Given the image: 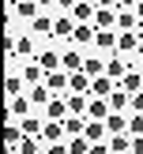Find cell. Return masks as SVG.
<instances>
[{"label": "cell", "instance_id": "cell-1", "mask_svg": "<svg viewBox=\"0 0 143 154\" xmlns=\"http://www.w3.org/2000/svg\"><path fill=\"white\" fill-rule=\"evenodd\" d=\"M30 105H34V102H30V98L26 94H15V98H8V120H15V117H30Z\"/></svg>", "mask_w": 143, "mask_h": 154}, {"label": "cell", "instance_id": "cell-2", "mask_svg": "<svg viewBox=\"0 0 143 154\" xmlns=\"http://www.w3.org/2000/svg\"><path fill=\"white\" fill-rule=\"evenodd\" d=\"M23 139H26V132L15 128V120H8V128H4V147H8V154H19V143Z\"/></svg>", "mask_w": 143, "mask_h": 154}, {"label": "cell", "instance_id": "cell-3", "mask_svg": "<svg viewBox=\"0 0 143 154\" xmlns=\"http://www.w3.org/2000/svg\"><path fill=\"white\" fill-rule=\"evenodd\" d=\"M38 64L45 68V75H49V72H60V68H64V53L45 49V53H38Z\"/></svg>", "mask_w": 143, "mask_h": 154}, {"label": "cell", "instance_id": "cell-4", "mask_svg": "<svg viewBox=\"0 0 143 154\" xmlns=\"http://www.w3.org/2000/svg\"><path fill=\"white\" fill-rule=\"evenodd\" d=\"M42 139H45V147H49V143H60V139H68V132H64V120H45V128H42Z\"/></svg>", "mask_w": 143, "mask_h": 154}, {"label": "cell", "instance_id": "cell-5", "mask_svg": "<svg viewBox=\"0 0 143 154\" xmlns=\"http://www.w3.org/2000/svg\"><path fill=\"white\" fill-rule=\"evenodd\" d=\"M117 87L128 90V94H139V90H143V68H128V75L117 83Z\"/></svg>", "mask_w": 143, "mask_h": 154}, {"label": "cell", "instance_id": "cell-6", "mask_svg": "<svg viewBox=\"0 0 143 154\" xmlns=\"http://www.w3.org/2000/svg\"><path fill=\"white\" fill-rule=\"evenodd\" d=\"M26 98H30V102L38 105V109H45V105H49V102H53V98H57V94H53V90H49V83H34Z\"/></svg>", "mask_w": 143, "mask_h": 154}, {"label": "cell", "instance_id": "cell-7", "mask_svg": "<svg viewBox=\"0 0 143 154\" xmlns=\"http://www.w3.org/2000/svg\"><path fill=\"white\" fill-rule=\"evenodd\" d=\"M94 38H98V26H94V23H75V34H72L75 45H94Z\"/></svg>", "mask_w": 143, "mask_h": 154}, {"label": "cell", "instance_id": "cell-8", "mask_svg": "<svg viewBox=\"0 0 143 154\" xmlns=\"http://www.w3.org/2000/svg\"><path fill=\"white\" fill-rule=\"evenodd\" d=\"M90 23H94L98 30H113V26H117V8H98Z\"/></svg>", "mask_w": 143, "mask_h": 154}, {"label": "cell", "instance_id": "cell-9", "mask_svg": "<svg viewBox=\"0 0 143 154\" xmlns=\"http://www.w3.org/2000/svg\"><path fill=\"white\" fill-rule=\"evenodd\" d=\"M113 90H117V79H109V75H98L90 83V98H109Z\"/></svg>", "mask_w": 143, "mask_h": 154}, {"label": "cell", "instance_id": "cell-10", "mask_svg": "<svg viewBox=\"0 0 143 154\" xmlns=\"http://www.w3.org/2000/svg\"><path fill=\"white\" fill-rule=\"evenodd\" d=\"M109 98H90V105H87V117L90 120H109Z\"/></svg>", "mask_w": 143, "mask_h": 154}, {"label": "cell", "instance_id": "cell-11", "mask_svg": "<svg viewBox=\"0 0 143 154\" xmlns=\"http://www.w3.org/2000/svg\"><path fill=\"white\" fill-rule=\"evenodd\" d=\"M117 30L124 34V30H139V15L132 11V8H117Z\"/></svg>", "mask_w": 143, "mask_h": 154}, {"label": "cell", "instance_id": "cell-12", "mask_svg": "<svg viewBox=\"0 0 143 154\" xmlns=\"http://www.w3.org/2000/svg\"><path fill=\"white\" fill-rule=\"evenodd\" d=\"M90 83L94 79L79 68V72H72V79H68V90H72V94H90Z\"/></svg>", "mask_w": 143, "mask_h": 154}, {"label": "cell", "instance_id": "cell-13", "mask_svg": "<svg viewBox=\"0 0 143 154\" xmlns=\"http://www.w3.org/2000/svg\"><path fill=\"white\" fill-rule=\"evenodd\" d=\"M45 113H49V117H45V120H68V117H72V109H68V102H64V98H53V102L49 105H45Z\"/></svg>", "mask_w": 143, "mask_h": 154}, {"label": "cell", "instance_id": "cell-14", "mask_svg": "<svg viewBox=\"0 0 143 154\" xmlns=\"http://www.w3.org/2000/svg\"><path fill=\"white\" fill-rule=\"evenodd\" d=\"M94 11H98L94 0H79V4L72 8V19H75V23H90V19H94Z\"/></svg>", "mask_w": 143, "mask_h": 154}, {"label": "cell", "instance_id": "cell-15", "mask_svg": "<svg viewBox=\"0 0 143 154\" xmlns=\"http://www.w3.org/2000/svg\"><path fill=\"white\" fill-rule=\"evenodd\" d=\"M139 30H124V34H120L117 38V53H135V49H139Z\"/></svg>", "mask_w": 143, "mask_h": 154}, {"label": "cell", "instance_id": "cell-16", "mask_svg": "<svg viewBox=\"0 0 143 154\" xmlns=\"http://www.w3.org/2000/svg\"><path fill=\"white\" fill-rule=\"evenodd\" d=\"M87 135L90 143H102V139H109V128H105V120H87Z\"/></svg>", "mask_w": 143, "mask_h": 154}, {"label": "cell", "instance_id": "cell-17", "mask_svg": "<svg viewBox=\"0 0 143 154\" xmlns=\"http://www.w3.org/2000/svg\"><path fill=\"white\" fill-rule=\"evenodd\" d=\"M68 79H72V75H68L64 68H60V72H49V75H45V83H49V90H53V94H64V90H68Z\"/></svg>", "mask_w": 143, "mask_h": 154}, {"label": "cell", "instance_id": "cell-18", "mask_svg": "<svg viewBox=\"0 0 143 154\" xmlns=\"http://www.w3.org/2000/svg\"><path fill=\"white\" fill-rule=\"evenodd\" d=\"M128 68H132V64H128V60H120V57H113V60H105V75H109V79H124V75H128Z\"/></svg>", "mask_w": 143, "mask_h": 154}, {"label": "cell", "instance_id": "cell-19", "mask_svg": "<svg viewBox=\"0 0 143 154\" xmlns=\"http://www.w3.org/2000/svg\"><path fill=\"white\" fill-rule=\"evenodd\" d=\"M117 30H98V38H94V49H109V53H117Z\"/></svg>", "mask_w": 143, "mask_h": 154}, {"label": "cell", "instance_id": "cell-20", "mask_svg": "<svg viewBox=\"0 0 143 154\" xmlns=\"http://www.w3.org/2000/svg\"><path fill=\"white\" fill-rule=\"evenodd\" d=\"M128 105H132V94L117 87V90H113V94H109V109H113V113H124Z\"/></svg>", "mask_w": 143, "mask_h": 154}, {"label": "cell", "instance_id": "cell-21", "mask_svg": "<svg viewBox=\"0 0 143 154\" xmlns=\"http://www.w3.org/2000/svg\"><path fill=\"white\" fill-rule=\"evenodd\" d=\"M19 75L30 83V87H34V83H45V68L38 64V60H34V64H23V72H19Z\"/></svg>", "mask_w": 143, "mask_h": 154}, {"label": "cell", "instance_id": "cell-22", "mask_svg": "<svg viewBox=\"0 0 143 154\" xmlns=\"http://www.w3.org/2000/svg\"><path fill=\"white\" fill-rule=\"evenodd\" d=\"M109 150H113V154H132V135H128V132L109 135Z\"/></svg>", "mask_w": 143, "mask_h": 154}, {"label": "cell", "instance_id": "cell-23", "mask_svg": "<svg viewBox=\"0 0 143 154\" xmlns=\"http://www.w3.org/2000/svg\"><path fill=\"white\" fill-rule=\"evenodd\" d=\"M72 34H75V19L72 15H60L57 26H53V38H72Z\"/></svg>", "mask_w": 143, "mask_h": 154}, {"label": "cell", "instance_id": "cell-24", "mask_svg": "<svg viewBox=\"0 0 143 154\" xmlns=\"http://www.w3.org/2000/svg\"><path fill=\"white\" fill-rule=\"evenodd\" d=\"M83 72H87L90 79H98V75H105V60L102 57H83Z\"/></svg>", "mask_w": 143, "mask_h": 154}, {"label": "cell", "instance_id": "cell-25", "mask_svg": "<svg viewBox=\"0 0 143 154\" xmlns=\"http://www.w3.org/2000/svg\"><path fill=\"white\" fill-rule=\"evenodd\" d=\"M53 26H57V19H53V15H38V19L30 23V30H34V34H49V38H53Z\"/></svg>", "mask_w": 143, "mask_h": 154}, {"label": "cell", "instance_id": "cell-26", "mask_svg": "<svg viewBox=\"0 0 143 154\" xmlns=\"http://www.w3.org/2000/svg\"><path fill=\"white\" fill-rule=\"evenodd\" d=\"M38 8H42V4H38V0H23V4H15V8H11V11H19V15H23V19H30V23H34V19H38V15H42V11H38Z\"/></svg>", "mask_w": 143, "mask_h": 154}, {"label": "cell", "instance_id": "cell-27", "mask_svg": "<svg viewBox=\"0 0 143 154\" xmlns=\"http://www.w3.org/2000/svg\"><path fill=\"white\" fill-rule=\"evenodd\" d=\"M64 102H68V109H72V113H83V117H87V105H90V94H68Z\"/></svg>", "mask_w": 143, "mask_h": 154}, {"label": "cell", "instance_id": "cell-28", "mask_svg": "<svg viewBox=\"0 0 143 154\" xmlns=\"http://www.w3.org/2000/svg\"><path fill=\"white\" fill-rule=\"evenodd\" d=\"M105 128H109V135H120V132H128V117H124V113H109Z\"/></svg>", "mask_w": 143, "mask_h": 154}, {"label": "cell", "instance_id": "cell-29", "mask_svg": "<svg viewBox=\"0 0 143 154\" xmlns=\"http://www.w3.org/2000/svg\"><path fill=\"white\" fill-rule=\"evenodd\" d=\"M79 68H83V53L79 49H68L64 53V72L72 75V72H79Z\"/></svg>", "mask_w": 143, "mask_h": 154}, {"label": "cell", "instance_id": "cell-30", "mask_svg": "<svg viewBox=\"0 0 143 154\" xmlns=\"http://www.w3.org/2000/svg\"><path fill=\"white\" fill-rule=\"evenodd\" d=\"M68 154H90V139L87 135H72L68 139Z\"/></svg>", "mask_w": 143, "mask_h": 154}, {"label": "cell", "instance_id": "cell-31", "mask_svg": "<svg viewBox=\"0 0 143 154\" xmlns=\"http://www.w3.org/2000/svg\"><path fill=\"white\" fill-rule=\"evenodd\" d=\"M30 53H34V38H19V42H15V49H11V57H8V60H15V57H30Z\"/></svg>", "mask_w": 143, "mask_h": 154}, {"label": "cell", "instance_id": "cell-32", "mask_svg": "<svg viewBox=\"0 0 143 154\" xmlns=\"http://www.w3.org/2000/svg\"><path fill=\"white\" fill-rule=\"evenodd\" d=\"M19 128H23L26 135H38V139H42V128H45V124H42L38 117H23V124H19Z\"/></svg>", "mask_w": 143, "mask_h": 154}, {"label": "cell", "instance_id": "cell-33", "mask_svg": "<svg viewBox=\"0 0 143 154\" xmlns=\"http://www.w3.org/2000/svg\"><path fill=\"white\" fill-rule=\"evenodd\" d=\"M23 83H26V79H23V75H8V83H4V90H8V98H15V94H19V90H23Z\"/></svg>", "mask_w": 143, "mask_h": 154}, {"label": "cell", "instance_id": "cell-34", "mask_svg": "<svg viewBox=\"0 0 143 154\" xmlns=\"http://www.w3.org/2000/svg\"><path fill=\"white\" fill-rule=\"evenodd\" d=\"M128 135H143V113H132L128 117Z\"/></svg>", "mask_w": 143, "mask_h": 154}, {"label": "cell", "instance_id": "cell-35", "mask_svg": "<svg viewBox=\"0 0 143 154\" xmlns=\"http://www.w3.org/2000/svg\"><path fill=\"white\" fill-rule=\"evenodd\" d=\"M90 154H113V150H109V139H102V143H90Z\"/></svg>", "mask_w": 143, "mask_h": 154}, {"label": "cell", "instance_id": "cell-36", "mask_svg": "<svg viewBox=\"0 0 143 154\" xmlns=\"http://www.w3.org/2000/svg\"><path fill=\"white\" fill-rule=\"evenodd\" d=\"M128 109H132V113H143V90H139V94H132V105H128Z\"/></svg>", "mask_w": 143, "mask_h": 154}, {"label": "cell", "instance_id": "cell-37", "mask_svg": "<svg viewBox=\"0 0 143 154\" xmlns=\"http://www.w3.org/2000/svg\"><path fill=\"white\" fill-rule=\"evenodd\" d=\"M45 154H68V143H49Z\"/></svg>", "mask_w": 143, "mask_h": 154}, {"label": "cell", "instance_id": "cell-38", "mask_svg": "<svg viewBox=\"0 0 143 154\" xmlns=\"http://www.w3.org/2000/svg\"><path fill=\"white\" fill-rule=\"evenodd\" d=\"M132 154H143V135H132Z\"/></svg>", "mask_w": 143, "mask_h": 154}, {"label": "cell", "instance_id": "cell-39", "mask_svg": "<svg viewBox=\"0 0 143 154\" xmlns=\"http://www.w3.org/2000/svg\"><path fill=\"white\" fill-rule=\"evenodd\" d=\"M75 4H79V0H57V8H64V11H72Z\"/></svg>", "mask_w": 143, "mask_h": 154}, {"label": "cell", "instance_id": "cell-40", "mask_svg": "<svg viewBox=\"0 0 143 154\" xmlns=\"http://www.w3.org/2000/svg\"><path fill=\"white\" fill-rule=\"evenodd\" d=\"M98 8H117V0H94Z\"/></svg>", "mask_w": 143, "mask_h": 154}, {"label": "cell", "instance_id": "cell-41", "mask_svg": "<svg viewBox=\"0 0 143 154\" xmlns=\"http://www.w3.org/2000/svg\"><path fill=\"white\" fill-rule=\"evenodd\" d=\"M139 0H117V8H135Z\"/></svg>", "mask_w": 143, "mask_h": 154}, {"label": "cell", "instance_id": "cell-42", "mask_svg": "<svg viewBox=\"0 0 143 154\" xmlns=\"http://www.w3.org/2000/svg\"><path fill=\"white\" fill-rule=\"evenodd\" d=\"M132 11H135V15H139V23H143V0H139V4H135V8H132Z\"/></svg>", "mask_w": 143, "mask_h": 154}, {"label": "cell", "instance_id": "cell-43", "mask_svg": "<svg viewBox=\"0 0 143 154\" xmlns=\"http://www.w3.org/2000/svg\"><path fill=\"white\" fill-rule=\"evenodd\" d=\"M135 57H139V60H143V38H139V49H135Z\"/></svg>", "mask_w": 143, "mask_h": 154}, {"label": "cell", "instance_id": "cell-44", "mask_svg": "<svg viewBox=\"0 0 143 154\" xmlns=\"http://www.w3.org/2000/svg\"><path fill=\"white\" fill-rule=\"evenodd\" d=\"M38 4H42V8H49V4H57V0H38Z\"/></svg>", "mask_w": 143, "mask_h": 154}, {"label": "cell", "instance_id": "cell-45", "mask_svg": "<svg viewBox=\"0 0 143 154\" xmlns=\"http://www.w3.org/2000/svg\"><path fill=\"white\" fill-rule=\"evenodd\" d=\"M15 4H23V0H8V8H15Z\"/></svg>", "mask_w": 143, "mask_h": 154}, {"label": "cell", "instance_id": "cell-46", "mask_svg": "<svg viewBox=\"0 0 143 154\" xmlns=\"http://www.w3.org/2000/svg\"><path fill=\"white\" fill-rule=\"evenodd\" d=\"M139 34H143V30H139Z\"/></svg>", "mask_w": 143, "mask_h": 154}]
</instances>
